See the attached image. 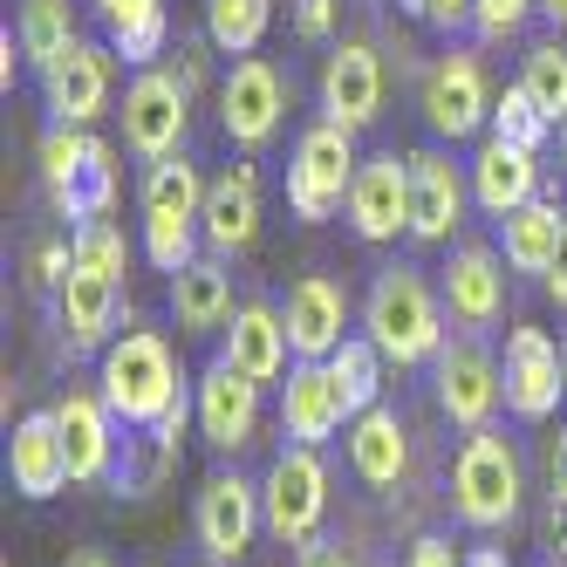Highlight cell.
Here are the masks:
<instances>
[{"label": "cell", "mask_w": 567, "mask_h": 567, "mask_svg": "<svg viewBox=\"0 0 567 567\" xmlns=\"http://www.w3.org/2000/svg\"><path fill=\"white\" fill-rule=\"evenodd\" d=\"M288 342H295V362H329L349 336V288L329 274H301L288 288Z\"/></svg>", "instance_id": "cell-19"}, {"label": "cell", "mask_w": 567, "mask_h": 567, "mask_svg": "<svg viewBox=\"0 0 567 567\" xmlns=\"http://www.w3.org/2000/svg\"><path fill=\"white\" fill-rule=\"evenodd\" d=\"M519 493H526V472H519L513 437H499L493 424L465 431L458 458H452V513L478 526V534H493V526H513Z\"/></svg>", "instance_id": "cell-4"}, {"label": "cell", "mask_w": 567, "mask_h": 567, "mask_svg": "<svg viewBox=\"0 0 567 567\" xmlns=\"http://www.w3.org/2000/svg\"><path fill=\"white\" fill-rule=\"evenodd\" d=\"M329 370H336V383H342V396H349L355 417L377 411V396H383V349H377L370 336H349V342L329 355Z\"/></svg>", "instance_id": "cell-34"}, {"label": "cell", "mask_w": 567, "mask_h": 567, "mask_svg": "<svg viewBox=\"0 0 567 567\" xmlns=\"http://www.w3.org/2000/svg\"><path fill=\"white\" fill-rule=\"evenodd\" d=\"M144 8H165V0H96L103 28H110V21H131V14H144Z\"/></svg>", "instance_id": "cell-46"}, {"label": "cell", "mask_w": 567, "mask_h": 567, "mask_svg": "<svg viewBox=\"0 0 567 567\" xmlns=\"http://www.w3.org/2000/svg\"><path fill=\"white\" fill-rule=\"evenodd\" d=\"M431 377H437V411L452 417L458 431H485L499 417V403H506V377H499V355L485 349L478 336H458V342H444L437 362H431Z\"/></svg>", "instance_id": "cell-10"}, {"label": "cell", "mask_w": 567, "mask_h": 567, "mask_svg": "<svg viewBox=\"0 0 567 567\" xmlns=\"http://www.w3.org/2000/svg\"><path fill=\"white\" fill-rule=\"evenodd\" d=\"M362 336L383 349V362L396 370H417V362H437L444 349V295L417 267H383L362 295Z\"/></svg>", "instance_id": "cell-2"}, {"label": "cell", "mask_w": 567, "mask_h": 567, "mask_svg": "<svg viewBox=\"0 0 567 567\" xmlns=\"http://www.w3.org/2000/svg\"><path fill=\"white\" fill-rule=\"evenodd\" d=\"M34 157H42V185L55 198V213L75 206V192L90 185V165H96V137L83 124H49L42 144H34Z\"/></svg>", "instance_id": "cell-29"}, {"label": "cell", "mask_w": 567, "mask_h": 567, "mask_svg": "<svg viewBox=\"0 0 567 567\" xmlns=\"http://www.w3.org/2000/svg\"><path fill=\"white\" fill-rule=\"evenodd\" d=\"M383 110V55L370 42H336V55L321 62V116L342 131L377 124Z\"/></svg>", "instance_id": "cell-18"}, {"label": "cell", "mask_w": 567, "mask_h": 567, "mask_svg": "<svg viewBox=\"0 0 567 567\" xmlns=\"http://www.w3.org/2000/svg\"><path fill=\"white\" fill-rule=\"evenodd\" d=\"M336 14H342V0H301V8H295V28L308 34V42H329V34H336Z\"/></svg>", "instance_id": "cell-40"}, {"label": "cell", "mask_w": 567, "mask_h": 567, "mask_svg": "<svg viewBox=\"0 0 567 567\" xmlns=\"http://www.w3.org/2000/svg\"><path fill=\"white\" fill-rule=\"evenodd\" d=\"M540 280H547V301L567 315V233H560V247H554V267H547Z\"/></svg>", "instance_id": "cell-45"}, {"label": "cell", "mask_w": 567, "mask_h": 567, "mask_svg": "<svg viewBox=\"0 0 567 567\" xmlns=\"http://www.w3.org/2000/svg\"><path fill=\"white\" fill-rule=\"evenodd\" d=\"M485 137H499V144H519V151H547V137H554V124L534 110V96H526L519 83L493 103V124H485Z\"/></svg>", "instance_id": "cell-35"}, {"label": "cell", "mask_w": 567, "mask_h": 567, "mask_svg": "<svg viewBox=\"0 0 567 567\" xmlns=\"http://www.w3.org/2000/svg\"><path fill=\"white\" fill-rule=\"evenodd\" d=\"M540 14V0H472V34L478 42H513Z\"/></svg>", "instance_id": "cell-38"}, {"label": "cell", "mask_w": 567, "mask_h": 567, "mask_svg": "<svg viewBox=\"0 0 567 567\" xmlns=\"http://www.w3.org/2000/svg\"><path fill=\"white\" fill-rule=\"evenodd\" d=\"M198 233H206V254H219V260L247 254L260 239V172L254 165H226L219 178H206V219H198Z\"/></svg>", "instance_id": "cell-22"}, {"label": "cell", "mask_w": 567, "mask_h": 567, "mask_svg": "<svg viewBox=\"0 0 567 567\" xmlns=\"http://www.w3.org/2000/svg\"><path fill=\"white\" fill-rule=\"evenodd\" d=\"M233 370H247L254 383H288L295 370V342H288V315L274 301H239L233 329H226V349H219Z\"/></svg>", "instance_id": "cell-23"}, {"label": "cell", "mask_w": 567, "mask_h": 567, "mask_svg": "<svg viewBox=\"0 0 567 567\" xmlns=\"http://www.w3.org/2000/svg\"><path fill=\"white\" fill-rule=\"evenodd\" d=\"M116 308H124V280H103L75 267L62 288H55V315H62V336L75 355H103L116 342Z\"/></svg>", "instance_id": "cell-26"}, {"label": "cell", "mask_w": 567, "mask_h": 567, "mask_svg": "<svg viewBox=\"0 0 567 567\" xmlns=\"http://www.w3.org/2000/svg\"><path fill=\"white\" fill-rule=\"evenodd\" d=\"M465 567H513V560H506L499 547H472V554H465Z\"/></svg>", "instance_id": "cell-48"}, {"label": "cell", "mask_w": 567, "mask_h": 567, "mask_svg": "<svg viewBox=\"0 0 567 567\" xmlns=\"http://www.w3.org/2000/svg\"><path fill=\"white\" fill-rule=\"evenodd\" d=\"M499 377H506V411L519 424H547L567 396V377H560V342L547 329H519L506 336V355H499Z\"/></svg>", "instance_id": "cell-12"}, {"label": "cell", "mask_w": 567, "mask_h": 567, "mask_svg": "<svg viewBox=\"0 0 567 567\" xmlns=\"http://www.w3.org/2000/svg\"><path fill=\"white\" fill-rule=\"evenodd\" d=\"M540 21L547 28H567V0H540Z\"/></svg>", "instance_id": "cell-50"}, {"label": "cell", "mask_w": 567, "mask_h": 567, "mask_svg": "<svg viewBox=\"0 0 567 567\" xmlns=\"http://www.w3.org/2000/svg\"><path fill=\"white\" fill-rule=\"evenodd\" d=\"M437 295H444V315H452L465 336L493 329V321L506 315V254H493L485 239L452 247V260H444V274H437Z\"/></svg>", "instance_id": "cell-15"}, {"label": "cell", "mask_w": 567, "mask_h": 567, "mask_svg": "<svg viewBox=\"0 0 567 567\" xmlns=\"http://www.w3.org/2000/svg\"><path fill=\"white\" fill-rule=\"evenodd\" d=\"M137 213H144V260L157 274H185L198 254H206V178H198L192 157H157L144 165V185H137Z\"/></svg>", "instance_id": "cell-3"}, {"label": "cell", "mask_w": 567, "mask_h": 567, "mask_svg": "<svg viewBox=\"0 0 567 567\" xmlns=\"http://www.w3.org/2000/svg\"><path fill=\"white\" fill-rule=\"evenodd\" d=\"M21 34H14V21L8 28H0V90H14V75H21Z\"/></svg>", "instance_id": "cell-44"}, {"label": "cell", "mask_w": 567, "mask_h": 567, "mask_svg": "<svg viewBox=\"0 0 567 567\" xmlns=\"http://www.w3.org/2000/svg\"><path fill=\"white\" fill-rule=\"evenodd\" d=\"M403 567H465V554H458L452 540H444V534H424V540L411 547V560H403Z\"/></svg>", "instance_id": "cell-42"}, {"label": "cell", "mask_w": 567, "mask_h": 567, "mask_svg": "<svg viewBox=\"0 0 567 567\" xmlns=\"http://www.w3.org/2000/svg\"><path fill=\"white\" fill-rule=\"evenodd\" d=\"M260 513H267V534L280 547H308L329 519V465H321L315 444H288L267 478H260Z\"/></svg>", "instance_id": "cell-6"}, {"label": "cell", "mask_w": 567, "mask_h": 567, "mask_svg": "<svg viewBox=\"0 0 567 567\" xmlns=\"http://www.w3.org/2000/svg\"><path fill=\"white\" fill-rule=\"evenodd\" d=\"M342 219H349L355 239H370V247H383V239H396V233H411V157H396V151L362 157Z\"/></svg>", "instance_id": "cell-14"}, {"label": "cell", "mask_w": 567, "mask_h": 567, "mask_svg": "<svg viewBox=\"0 0 567 567\" xmlns=\"http://www.w3.org/2000/svg\"><path fill=\"white\" fill-rule=\"evenodd\" d=\"M178 55H185V62H178L172 75H178L185 90H198V83H206V49H178Z\"/></svg>", "instance_id": "cell-47"}, {"label": "cell", "mask_w": 567, "mask_h": 567, "mask_svg": "<svg viewBox=\"0 0 567 567\" xmlns=\"http://www.w3.org/2000/svg\"><path fill=\"white\" fill-rule=\"evenodd\" d=\"M472 206V172L444 144L411 151V239L417 247H444Z\"/></svg>", "instance_id": "cell-11"}, {"label": "cell", "mask_w": 567, "mask_h": 567, "mask_svg": "<svg viewBox=\"0 0 567 567\" xmlns=\"http://www.w3.org/2000/svg\"><path fill=\"white\" fill-rule=\"evenodd\" d=\"M8 485L21 499H55L69 485V444H62L55 411H34V417L14 424V437H8Z\"/></svg>", "instance_id": "cell-25"}, {"label": "cell", "mask_w": 567, "mask_h": 567, "mask_svg": "<svg viewBox=\"0 0 567 567\" xmlns=\"http://www.w3.org/2000/svg\"><path fill=\"white\" fill-rule=\"evenodd\" d=\"M560 377H567V336H560Z\"/></svg>", "instance_id": "cell-54"}, {"label": "cell", "mask_w": 567, "mask_h": 567, "mask_svg": "<svg viewBox=\"0 0 567 567\" xmlns=\"http://www.w3.org/2000/svg\"><path fill=\"white\" fill-rule=\"evenodd\" d=\"M288 124V75H280L267 55H239L219 75V131L239 151H267Z\"/></svg>", "instance_id": "cell-8"}, {"label": "cell", "mask_w": 567, "mask_h": 567, "mask_svg": "<svg viewBox=\"0 0 567 567\" xmlns=\"http://www.w3.org/2000/svg\"><path fill=\"white\" fill-rule=\"evenodd\" d=\"M14 34H21V55L34 75H49L83 34H75V8L69 0H21V14H14Z\"/></svg>", "instance_id": "cell-31"}, {"label": "cell", "mask_w": 567, "mask_h": 567, "mask_svg": "<svg viewBox=\"0 0 567 567\" xmlns=\"http://www.w3.org/2000/svg\"><path fill=\"white\" fill-rule=\"evenodd\" d=\"M567 233V213L547 206V198H534V206H519L499 219V247H506V267L513 274H547L554 267V247Z\"/></svg>", "instance_id": "cell-30"}, {"label": "cell", "mask_w": 567, "mask_h": 567, "mask_svg": "<svg viewBox=\"0 0 567 567\" xmlns=\"http://www.w3.org/2000/svg\"><path fill=\"white\" fill-rule=\"evenodd\" d=\"M233 315H239L233 308V274H226L219 254H198L185 274H172V321L185 336H213Z\"/></svg>", "instance_id": "cell-28"}, {"label": "cell", "mask_w": 567, "mask_h": 567, "mask_svg": "<svg viewBox=\"0 0 567 567\" xmlns=\"http://www.w3.org/2000/svg\"><path fill=\"white\" fill-rule=\"evenodd\" d=\"M165 42H172V14H165V8H144V14H131V21H110V49L124 55L131 69H157Z\"/></svg>", "instance_id": "cell-36"}, {"label": "cell", "mask_w": 567, "mask_h": 567, "mask_svg": "<svg viewBox=\"0 0 567 567\" xmlns=\"http://www.w3.org/2000/svg\"><path fill=\"white\" fill-rule=\"evenodd\" d=\"M349 417L355 411H349V396H342L329 362H295L288 383H280V431H288L295 444H315V452H321Z\"/></svg>", "instance_id": "cell-20"}, {"label": "cell", "mask_w": 567, "mask_h": 567, "mask_svg": "<svg viewBox=\"0 0 567 567\" xmlns=\"http://www.w3.org/2000/svg\"><path fill=\"white\" fill-rule=\"evenodd\" d=\"M75 267H83V274H103V280H124V267H131L124 226H116V219H90V226H75Z\"/></svg>", "instance_id": "cell-37"}, {"label": "cell", "mask_w": 567, "mask_h": 567, "mask_svg": "<svg viewBox=\"0 0 567 567\" xmlns=\"http://www.w3.org/2000/svg\"><path fill=\"white\" fill-rule=\"evenodd\" d=\"M69 567H110V554H75Z\"/></svg>", "instance_id": "cell-51"}, {"label": "cell", "mask_w": 567, "mask_h": 567, "mask_svg": "<svg viewBox=\"0 0 567 567\" xmlns=\"http://www.w3.org/2000/svg\"><path fill=\"white\" fill-rule=\"evenodd\" d=\"M198 547H206L213 560H239L260 534H267V513H260V485H247L239 472H213L206 485H198Z\"/></svg>", "instance_id": "cell-16"}, {"label": "cell", "mask_w": 567, "mask_h": 567, "mask_svg": "<svg viewBox=\"0 0 567 567\" xmlns=\"http://www.w3.org/2000/svg\"><path fill=\"white\" fill-rule=\"evenodd\" d=\"M69 274H75V239H34V254H28L34 288H62Z\"/></svg>", "instance_id": "cell-39"}, {"label": "cell", "mask_w": 567, "mask_h": 567, "mask_svg": "<svg viewBox=\"0 0 567 567\" xmlns=\"http://www.w3.org/2000/svg\"><path fill=\"white\" fill-rule=\"evenodd\" d=\"M267 28H274V0H206V42L233 62L260 55Z\"/></svg>", "instance_id": "cell-32"}, {"label": "cell", "mask_w": 567, "mask_h": 567, "mask_svg": "<svg viewBox=\"0 0 567 567\" xmlns=\"http://www.w3.org/2000/svg\"><path fill=\"white\" fill-rule=\"evenodd\" d=\"M362 172V157H355V131L342 124H308L295 137V157H288V213L301 226H321V219H336L349 206V185Z\"/></svg>", "instance_id": "cell-5"}, {"label": "cell", "mask_w": 567, "mask_h": 567, "mask_svg": "<svg viewBox=\"0 0 567 567\" xmlns=\"http://www.w3.org/2000/svg\"><path fill=\"white\" fill-rule=\"evenodd\" d=\"M349 465H355V478L362 485H377V493H390V485L411 472V431H403V417L396 411H362V417H349Z\"/></svg>", "instance_id": "cell-27"}, {"label": "cell", "mask_w": 567, "mask_h": 567, "mask_svg": "<svg viewBox=\"0 0 567 567\" xmlns=\"http://www.w3.org/2000/svg\"><path fill=\"white\" fill-rule=\"evenodd\" d=\"M417 21H431L437 34H458V28H472V0H424Z\"/></svg>", "instance_id": "cell-41"}, {"label": "cell", "mask_w": 567, "mask_h": 567, "mask_svg": "<svg viewBox=\"0 0 567 567\" xmlns=\"http://www.w3.org/2000/svg\"><path fill=\"white\" fill-rule=\"evenodd\" d=\"M116 90V49L110 42H75L49 75H42V103H49V124H96L110 110Z\"/></svg>", "instance_id": "cell-17"}, {"label": "cell", "mask_w": 567, "mask_h": 567, "mask_svg": "<svg viewBox=\"0 0 567 567\" xmlns=\"http://www.w3.org/2000/svg\"><path fill=\"white\" fill-rule=\"evenodd\" d=\"M547 493H554V506H567V424H560V437L547 444Z\"/></svg>", "instance_id": "cell-43"}, {"label": "cell", "mask_w": 567, "mask_h": 567, "mask_svg": "<svg viewBox=\"0 0 567 567\" xmlns=\"http://www.w3.org/2000/svg\"><path fill=\"white\" fill-rule=\"evenodd\" d=\"M396 8H403V14H417V8H424V0H396Z\"/></svg>", "instance_id": "cell-53"}, {"label": "cell", "mask_w": 567, "mask_h": 567, "mask_svg": "<svg viewBox=\"0 0 567 567\" xmlns=\"http://www.w3.org/2000/svg\"><path fill=\"white\" fill-rule=\"evenodd\" d=\"M96 390H103V403L116 411L124 431H151L192 383L178 370V349L157 329H124L96 362Z\"/></svg>", "instance_id": "cell-1"}, {"label": "cell", "mask_w": 567, "mask_h": 567, "mask_svg": "<svg viewBox=\"0 0 567 567\" xmlns=\"http://www.w3.org/2000/svg\"><path fill=\"white\" fill-rule=\"evenodd\" d=\"M198 390V437L213 444V452H247V444L260 437V390L267 383H254L247 370H233L226 355H213L206 362V377L192 383Z\"/></svg>", "instance_id": "cell-13"}, {"label": "cell", "mask_w": 567, "mask_h": 567, "mask_svg": "<svg viewBox=\"0 0 567 567\" xmlns=\"http://www.w3.org/2000/svg\"><path fill=\"white\" fill-rule=\"evenodd\" d=\"M192 131V90L172 69H137L124 90V151L137 165H157V157H178Z\"/></svg>", "instance_id": "cell-9"}, {"label": "cell", "mask_w": 567, "mask_h": 567, "mask_svg": "<svg viewBox=\"0 0 567 567\" xmlns=\"http://www.w3.org/2000/svg\"><path fill=\"white\" fill-rule=\"evenodd\" d=\"M465 172H472V206L485 219H506V213H519V206L540 198V151L478 137V151L465 157Z\"/></svg>", "instance_id": "cell-21"}, {"label": "cell", "mask_w": 567, "mask_h": 567, "mask_svg": "<svg viewBox=\"0 0 567 567\" xmlns=\"http://www.w3.org/2000/svg\"><path fill=\"white\" fill-rule=\"evenodd\" d=\"M560 165H567V116H560Z\"/></svg>", "instance_id": "cell-52"}, {"label": "cell", "mask_w": 567, "mask_h": 567, "mask_svg": "<svg viewBox=\"0 0 567 567\" xmlns=\"http://www.w3.org/2000/svg\"><path fill=\"white\" fill-rule=\"evenodd\" d=\"M301 567H349V560H342L336 547H308V554H301Z\"/></svg>", "instance_id": "cell-49"}, {"label": "cell", "mask_w": 567, "mask_h": 567, "mask_svg": "<svg viewBox=\"0 0 567 567\" xmlns=\"http://www.w3.org/2000/svg\"><path fill=\"white\" fill-rule=\"evenodd\" d=\"M519 90L534 96V110L560 131V116H567V42H534L526 49L519 55Z\"/></svg>", "instance_id": "cell-33"}, {"label": "cell", "mask_w": 567, "mask_h": 567, "mask_svg": "<svg viewBox=\"0 0 567 567\" xmlns=\"http://www.w3.org/2000/svg\"><path fill=\"white\" fill-rule=\"evenodd\" d=\"M493 83H485V62L472 49H444L431 69H424V83H417V110H424V124L437 144H465L478 137L485 124H493Z\"/></svg>", "instance_id": "cell-7"}, {"label": "cell", "mask_w": 567, "mask_h": 567, "mask_svg": "<svg viewBox=\"0 0 567 567\" xmlns=\"http://www.w3.org/2000/svg\"><path fill=\"white\" fill-rule=\"evenodd\" d=\"M55 424H62V444H69V478L75 485L116 472V411L103 403V390H69L55 403Z\"/></svg>", "instance_id": "cell-24"}]
</instances>
